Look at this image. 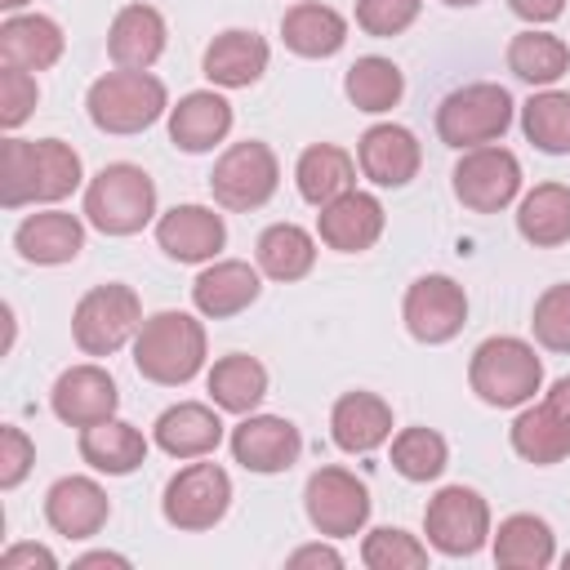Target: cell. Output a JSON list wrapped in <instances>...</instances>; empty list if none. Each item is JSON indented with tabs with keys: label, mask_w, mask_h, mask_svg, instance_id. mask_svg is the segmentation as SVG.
Listing matches in <instances>:
<instances>
[{
	"label": "cell",
	"mask_w": 570,
	"mask_h": 570,
	"mask_svg": "<svg viewBox=\"0 0 570 570\" xmlns=\"http://www.w3.org/2000/svg\"><path fill=\"white\" fill-rule=\"evenodd\" d=\"M80 156L62 138H4L0 142V205H53L80 187Z\"/></svg>",
	"instance_id": "6da1fadb"
},
{
	"label": "cell",
	"mask_w": 570,
	"mask_h": 570,
	"mask_svg": "<svg viewBox=\"0 0 570 570\" xmlns=\"http://www.w3.org/2000/svg\"><path fill=\"white\" fill-rule=\"evenodd\" d=\"M205 365V325L191 312H156L134 334V370L147 383L183 387Z\"/></svg>",
	"instance_id": "7a4b0ae2"
},
{
	"label": "cell",
	"mask_w": 570,
	"mask_h": 570,
	"mask_svg": "<svg viewBox=\"0 0 570 570\" xmlns=\"http://www.w3.org/2000/svg\"><path fill=\"white\" fill-rule=\"evenodd\" d=\"M468 383H472V392H476L485 405H494V410H517V405H530L534 392L543 387V361L534 356V347H530L525 338L494 334V338H485V343L472 352Z\"/></svg>",
	"instance_id": "3957f363"
},
{
	"label": "cell",
	"mask_w": 570,
	"mask_h": 570,
	"mask_svg": "<svg viewBox=\"0 0 570 570\" xmlns=\"http://www.w3.org/2000/svg\"><path fill=\"white\" fill-rule=\"evenodd\" d=\"M151 214H156V183L147 178V169L129 160L102 165L85 187V218L102 236H134L151 223Z\"/></svg>",
	"instance_id": "277c9868"
},
{
	"label": "cell",
	"mask_w": 570,
	"mask_h": 570,
	"mask_svg": "<svg viewBox=\"0 0 570 570\" xmlns=\"http://www.w3.org/2000/svg\"><path fill=\"white\" fill-rule=\"evenodd\" d=\"M85 107H89V120L102 134H142L165 116L169 94L151 71L116 67V71H107L89 85Z\"/></svg>",
	"instance_id": "5b68a950"
},
{
	"label": "cell",
	"mask_w": 570,
	"mask_h": 570,
	"mask_svg": "<svg viewBox=\"0 0 570 570\" xmlns=\"http://www.w3.org/2000/svg\"><path fill=\"white\" fill-rule=\"evenodd\" d=\"M512 125V94L503 85H463L454 94L441 98L436 107V134L445 147H485V142H499Z\"/></svg>",
	"instance_id": "8992f818"
},
{
	"label": "cell",
	"mask_w": 570,
	"mask_h": 570,
	"mask_svg": "<svg viewBox=\"0 0 570 570\" xmlns=\"http://www.w3.org/2000/svg\"><path fill=\"white\" fill-rule=\"evenodd\" d=\"M142 325V303L129 285L120 281H107V285H94L76 312H71V338L85 356H111L120 352Z\"/></svg>",
	"instance_id": "52a82bcc"
},
{
	"label": "cell",
	"mask_w": 570,
	"mask_h": 570,
	"mask_svg": "<svg viewBox=\"0 0 570 570\" xmlns=\"http://www.w3.org/2000/svg\"><path fill=\"white\" fill-rule=\"evenodd\" d=\"M276 183H281V165H276V151L258 138H245V142H232L218 160H214V174H209V191L223 209H236V214H249L258 205H267L276 196Z\"/></svg>",
	"instance_id": "ba28073f"
},
{
	"label": "cell",
	"mask_w": 570,
	"mask_h": 570,
	"mask_svg": "<svg viewBox=\"0 0 570 570\" xmlns=\"http://www.w3.org/2000/svg\"><path fill=\"white\" fill-rule=\"evenodd\" d=\"M423 534L445 557H472L490 539V503L468 485H445L423 508Z\"/></svg>",
	"instance_id": "9c48e42d"
},
{
	"label": "cell",
	"mask_w": 570,
	"mask_h": 570,
	"mask_svg": "<svg viewBox=\"0 0 570 570\" xmlns=\"http://www.w3.org/2000/svg\"><path fill=\"white\" fill-rule=\"evenodd\" d=\"M232 508V476L218 463H187L169 476L160 512L174 530H214Z\"/></svg>",
	"instance_id": "30bf717a"
},
{
	"label": "cell",
	"mask_w": 570,
	"mask_h": 570,
	"mask_svg": "<svg viewBox=\"0 0 570 570\" xmlns=\"http://www.w3.org/2000/svg\"><path fill=\"white\" fill-rule=\"evenodd\" d=\"M303 508L325 539H347L370 521V490L347 468H316L303 485Z\"/></svg>",
	"instance_id": "8fae6325"
},
{
	"label": "cell",
	"mask_w": 570,
	"mask_h": 570,
	"mask_svg": "<svg viewBox=\"0 0 570 570\" xmlns=\"http://www.w3.org/2000/svg\"><path fill=\"white\" fill-rule=\"evenodd\" d=\"M521 191V160L508 147H468L454 165V196L472 214H499Z\"/></svg>",
	"instance_id": "7c38bea8"
},
{
	"label": "cell",
	"mask_w": 570,
	"mask_h": 570,
	"mask_svg": "<svg viewBox=\"0 0 570 570\" xmlns=\"http://www.w3.org/2000/svg\"><path fill=\"white\" fill-rule=\"evenodd\" d=\"M401 316L419 343H450L468 321V294L450 276H419L405 289Z\"/></svg>",
	"instance_id": "4fadbf2b"
},
{
	"label": "cell",
	"mask_w": 570,
	"mask_h": 570,
	"mask_svg": "<svg viewBox=\"0 0 570 570\" xmlns=\"http://www.w3.org/2000/svg\"><path fill=\"white\" fill-rule=\"evenodd\" d=\"M303 454V436L289 419L281 414H245L236 428H232V459L245 468V472H289Z\"/></svg>",
	"instance_id": "5bb4252c"
},
{
	"label": "cell",
	"mask_w": 570,
	"mask_h": 570,
	"mask_svg": "<svg viewBox=\"0 0 570 570\" xmlns=\"http://www.w3.org/2000/svg\"><path fill=\"white\" fill-rule=\"evenodd\" d=\"M49 405L67 428H89V423H102V419L116 414L120 392H116V379L102 365H71V370L58 374V383L49 392Z\"/></svg>",
	"instance_id": "9a60e30c"
},
{
	"label": "cell",
	"mask_w": 570,
	"mask_h": 570,
	"mask_svg": "<svg viewBox=\"0 0 570 570\" xmlns=\"http://www.w3.org/2000/svg\"><path fill=\"white\" fill-rule=\"evenodd\" d=\"M356 165L361 174L374 183V187H405L419 165H423V151H419V138L405 129V125H370L356 142Z\"/></svg>",
	"instance_id": "2e32d148"
},
{
	"label": "cell",
	"mask_w": 570,
	"mask_h": 570,
	"mask_svg": "<svg viewBox=\"0 0 570 570\" xmlns=\"http://www.w3.org/2000/svg\"><path fill=\"white\" fill-rule=\"evenodd\" d=\"M156 245L174 263H209L227 245L223 214H214L209 205H174L156 218Z\"/></svg>",
	"instance_id": "e0dca14e"
},
{
	"label": "cell",
	"mask_w": 570,
	"mask_h": 570,
	"mask_svg": "<svg viewBox=\"0 0 570 570\" xmlns=\"http://www.w3.org/2000/svg\"><path fill=\"white\" fill-rule=\"evenodd\" d=\"M383 223H387V214H383L379 196L356 191V187L343 191L338 200L321 205V214H316L321 240H325L330 249H338V254H361V249H370V245L383 236Z\"/></svg>",
	"instance_id": "ac0fdd59"
},
{
	"label": "cell",
	"mask_w": 570,
	"mask_h": 570,
	"mask_svg": "<svg viewBox=\"0 0 570 570\" xmlns=\"http://www.w3.org/2000/svg\"><path fill=\"white\" fill-rule=\"evenodd\" d=\"M107 517H111V503L94 476H62L45 494V521L62 539H89L107 525Z\"/></svg>",
	"instance_id": "d6986e66"
},
{
	"label": "cell",
	"mask_w": 570,
	"mask_h": 570,
	"mask_svg": "<svg viewBox=\"0 0 570 570\" xmlns=\"http://www.w3.org/2000/svg\"><path fill=\"white\" fill-rule=\"evenodd\" d=\"M258 294H263L258 267H249L245 258H218V263H209V267L191 281V303H196V312L209 316V321H227V316L245 312Z\"/></svg>",
	"instance_id": "ffe728a7"
},
{
	"label": "cell",
	"mask_w": 570,
	"mask_h": 570,
	"mask_svg": "<svg viewBox=\"0 0 570 570\" xmlns=\"http://www.w3.org/2000/svg\"><path fill=\"white\" fill-rule=\"evenodd\" d=\"M13 249L36 263V267H58L71 263L85 249V223L67 209H45V214H27L13 232Z\"/></svg>",
	"instance_id": "44dd1931"
},
{
	"label": "cell",
	"mask_w": 570,
	"mask_h": 570,
	"mask_svg": "<svg viewBox=\"0 0 570 570\" xmlns=\"http://www.w3.org/2000/svg\"><path fill=\"white\" fill-rule=\"evenodd\" d=\"M232 129V102L214 89H196L187 98H178V107H169V142L178 151H214Z\"/></svg>",
	"instance_id": "7402d4cb"
},
{
	"label": "cell",
	"mask_w": 570,
	"mask_h": 570,
	"mask_svg": "<svg viewBox=\"0 0 570 570\" xmlns=\"http://www.w3.org/2000/svg\"><path fill=\"white\" fill-rule=\"evenodd\" d=\"M330 436L347 454H370L392 436V405L374 392H343L330 410Z\"/></svg>",
	"instance_id": "603a6c76"
},
{
	"label": "cell",
	"mask_w": 570,
	"mask_h": 570,
	"mask_svg": "<svg viewBox=\"0 0 570 570\" xmlns=\"http://www.w3.org/2000/svg\"><path fill=\"white\" fill-rule=\"evenodd\" d=\"M156 445L169 454V459H205L218 450L223 441V419L214 405H200V401H178L169 405L160 419H156Z\"/></svg>",
	"instance_id": "cb8c5ba5"
},
{
	"label": "cell",
	"mask_w": 570,
	"mask_h": 570,
	"mask_svg": "<svg viewBox=\"0 0 570 570\" xmlns=\"http://www.w3.org/2000/svg\"><path fill=\"white\" fill-rule=\"evenodd\" d=\"M107 53H111L116 67L147 71V67L165 53V18H160L151 4H125V9L111 18Z\"/></svg>",
	"instance_id": "d4e9b609"
},
{
	"label": "cell",
	"mask_w": 570,
	"mask_h": 570,
	"mask_svg": "<svg viewBox=\"0 0 570 570\" xmlns=\"http://www.w3.org/2000/svg\"><path fill=\"white\" fill-rule=\"evenodd\" d=\"M0 58L4 67L45 71L62 58V27L45 13H9L0 22Z\"/></svg>",
	"instance_id": "484cf974"
},
{
	"label": "cell",
	"mask_w": 570,
	"mask_h": 570,
	"mask_svg": "<svg viewBox=\"0 0 570 570\" xmlns=\"http://www.w3.org/2000/svg\"><path fill=\"white\" fill-rule=\"evenodd\" d=\"M267 71V40L258 31H223L205 49V76L218 89H249Z\"/></svg>",
	"instance_id": "4316f807"
},
{
	"label": "cell",
	"mask_w": 570,
	"mask_h": 570,
	"mask_svg": "<svg viewBox=\"0 0 570 570\" xmlns=\"http://www.w3.org/2000/svg\"><path fill=\"white\" fill-rule=\"evenodd\" d=\"M80 459L94 468V472H107V476H129L134 468H142L147 459V436L125 423V419H102V423H89L80 428Z\"/></svg>",
	"instance_id": "83f0119b"
},
{
	"label": "cell",
	"mask_w": 570,
	"mask_h": 570,
	"mask_svg": "<svg viewBox=\"0 0 570 570\" xmlns=\"http://www.w3.org/2000/svg\"><path fill=\"white\" fill-rule=\"evenodd\" d=\"M281 40L285 49H294L298 58H334L347 40V22L338 9L316 4V0H298L285 9L281 18Z\"/></svg>",
	"instance_id": "f1b7e54d"
},
{
	"label": "cell",
	"mask_w": 570,
	"mask_h": 570,
	"mask_svg": "<svg viewBox=\"0 0 570 570\" xmlns=\"http://www.w3.org/2000/svg\"><path fill=\"white\" fill-rule=\"evenodd\" d=\"M508 441L525 463L552 468V463H561L570 454V423L548 401L543 405H521V414L508 428Z\"/></svg>",
	"instance_id": "f546056e"
},
{
	"label": "cell",
	"mask_w": 570,
	"mask_h": 570,
	"mask_svg": "<svg viewBox=\"0 0 570 570\" xmlns=\"http://www.w3.org/2000/svg\"><path fill=\"white\" fill-rule=\"evenodd\" d=\"M294 178H298V196L321 209V205L338 200L343 191H352L356 165H352V156H347L343 147H334V142H312V147L298 156Z\"/></svg>",
	"instance_id": "4dcf8cb0"
},
{
	"label": "cell",
	"mask_w": 570,
	"mask_h": 570,
	"mask_svg": "<svg viewBox=\"0 0 570 570\" xmlns=\"http://www.w3.org/2000/svg\"><path fill=\"white\" fill-rule=\"evenodd\" d=\"M557 543H552V525L534 512H517L508 521H499L494 530V561L503 570H543L552 566Z\"/></svg>",
	"instance_id": "1f68e13d"
},
{
	"label": "cell",
	"mask_w": 570,
	"mask_h": 570,
	"mask_svg": "<svg viewBox=\"0 0 570 570\" xmlns=\"http://www.w3.org/2000/svg\"><path fill=\"white\" fill-rule=\"evenodd\" d=\"M517 232L539 249L566 245L570 240V187L539 183L534 191H525L517 205Z\"/></svg>",
	"instance_id": "d6a6232c"
},
{
	"label": "cell",
	"mask_w": 570,
	"mask_h": 570,
	"mask_svg": "<svg viewBox=\"0 0 570 570\" xmlns=\"http://www.w3.org/2000/svg\"><path fill=\"white\" fill-rule=\"evenodd\" d=\"M254 254H258V272H263V276L289 285V281H303V276L312 272V263H316V240H312V232H303L298 223H272V227L258 236Z\"/></svg>",
	"instance_id": "836d02e7"
},
{
	"label": "cell",
	"mask_w": 570,
	"mask_h": 570,
	"mask_svg": "<svg viewBox=\"0 0 570 570\" xmlns=\"http://www.w3.org/2000/svg\"><path fill=\"white\" fill-rule=\"evenodd\" d=\"M209 396L227 414H254L258 401L267 396V370L254 356L232 352V356L214 361V370H209Z\"/></svg>",
	"instance_id": "e575fe53"
},
{
	"label": "cell",
	"mask_w": 570,
	"mask_h": 570,
	"mask_svg": "<svg viewBox=\"0 0 570 570\" xmlns=\"http://www.w3.org/2000/svg\"><path fill=\"white\" fill-rule=\"evenodd\" d=\"M508 71L525 85H557L566 71H570V49L552 36V31H517L512 45H508Z\"/></svg>",
	"instance_id": "d590c367"
},
{
	"label": "cell",
	"mask_w": 570,
	"mask_h": 570,
	"mask_svg": "<svg viewBox=\"0 0 570 570\" xmlns=\"http://www.w3.org/2000/svg\"><path fill=\"white\" fill-rule=\"evenodd\" d=\"M343 94H347V102H352L356 111L379 116V111H392V107L401 102V94H405V76H401V67H396L392 58L370 53V58H356V62L347 67V76H343Z\"/></svg>",
	"instance_id": "8d00e7d4"
},
{
	"label": "cell",
	"mask_w": 570,
	"mask_h": 570,
	"mask_svg": "<svg viewBox=\"0 0 570 570\" xmlns=\"http://www.w3.org/2000/svg\"><path fill=\"white\" fill-rule=\"evenodd\" d=\"M521 129L525 138L548 151V156H566L570 151V94L566 89H539L525 98L521 107Z\"/></svg>",
	"instance_id": "74e56055"
},
{
	"label": "cell",
	"mask_w": 570,
	"mask_h": 570,
	"mask_svg": "<svg viewBox=\"0 0 570 570\" xmlns=\"http://www.w3.org/2000/svg\"><path fill=\"white\" fill-rule=\"evenodd\" d=\"M450 463V445L432 428H401L392 436V468L405 481H436Z\"/></svg>",
	"instance_id": "f35d334b"
},
{
	"label": "cell",
	"mask_w": 570,
	"mask_h": 570,
	"mask_svg": "<svg viewBox=\"0 0 570 570\" xmlns=\"http://www.w3.org/2000/svg\"><path fill=\"white\" fill-rule=\"evenodd\" d=\"M361 561L370 570H419V566H428V548L414 534L396 530V525H379V530L365 534Z\"/></svg>",
	"instance_id": "ab89813d"
},
{
	"label": "cell",
	"mask_w": 570,
	"mask_h": 570,
	"mask_svg": "<svg viewBox=\"0 0 570 570\" xmlns=\"http://www.w3.org/2000/svg\"><path fill=\"white\" fill-rule=\"evenodd\" d=\"M530 325L548 352H570V285H548L534 303Z\"/></svg>",
	"instance_id": "60d3db41"
},
{
	"label": "cell",
	"mask_w": 570,
	"mask_h": 570,
	"mask_svg": "<svg viewBox=\"0 0 570 570\" xmlns=\"http://www.w3.org/2000/svg\"><path fill=\"white\" fill-rule=\"evenodd\" d=\"M419 9L423 0H356V27L365 36L387 40V36H401L419 18Z\"/></svg>",
	"instance_id": "b9f144b4"
},
{
	"label": "cell",
	"mask_w": 570,
	"mask_h": 570,
	"mask_svg": "<svg viewBox=\"0 0 570 570\" xmlns=\"http://www.w3.org/2000/svg\"><path fill=\"white\" fill-rule=\"evenodd\" d=\"M36 98H40V85H36L31 71H22V67H0V125H4V129H18V125L31 116Z\"/></svg>",
	"instance_id": "7bdbcfd3"
},
{
	"label": "cell",
	"mask_w": 570,
	"mask_h": 570,
	"mask_svg": "<svg viewBox=\"0 0 570 570\" xmlns=\"http://www.w3.org/2000/svg\"><path fill=\"white\" fill-rule=\"evenodd\" d=\"M31 463H36L31 436H27L22 428L4 423V428H0V490H13V485L31 472Z\"/></svg>",
	"instance_id": "ee69618b"
},
{
	"label": "cell",
	"mask_w": 570,
	"mask_h": 570,
	"mask_svg": "<svg viewBox=\"0 0 570 570\" xmlns=\"http://www.w3.org/2000/svg\"><path fill=\"white\" fill-rule=\"evenodd\" d=\"M27 566H31V570H36V566H40V570H53L58 557H53L49 548H40V543H13V548L0 557V570H27Z\"/></svg>",
	"instance_id": "f6af8a7d"
},
{
	"label": "cell",
	"mask_w": 570,
	"mask_h": 570,
	"mask_svg": "<svg viewBox=\"0 0 570 570\" xmlns=\"http://www.w3.org/2000/svg\"><path fill=\"white\" fill-rule=\"evenodd\" d=\"M508 9L517 13V18H525V22H552V18H561V9H566V0H508Z\"/></svg>",
	"instance_id": "bcb514c9"
},
{
	"label": "cell",
	"mask_w": 570,
	"mask_h": 570,
	"mask_svg": "<svg viewBox=\"0 0 570 570\" xmlns=\"http://www.w3.org/2000/svg\"><path fill=\"white\" fill-rule=\"evenodd\" d=\"M289 566H294V570H298V566H330V570H338L343 557H338L330 543H307V548H294V552H289Z\"/></svg>",
	"instance_id": "7dc6e473"
},
{
	"label": "cell",
	"mask_w": 570,
	"mask_h": 570,
	"mask_svg": "<svg viewBox=\"0 0 570 570\" xmlns=\"http://www.w3.org/2000/svg\"><path fill=\"white\" fill-rule=\"evenodd\" d=\"M548 405L570 423V374H561L557 383H552V392H548Z\"/></svg>",
	"instance_id": "c3c4849f"
},
{
	"label": "cell",
	"mask_w": 570,
	"mask_h": 570,
	"mask_svg": "<svg viewBox=\"0 0 570 570\" xmlns=\"http://www.w3.org/2000/svg\"><path fill=\"white\" fill-rule=\"evenodd\" d=\"M94 566H116V570H129V557H120V552H89V557H80V561H76V570H94Z\"/></svg>",
	"instance_id": "681fc988"
},
{
	"label": "cell",
	"mask_w": 570,
	"mask_h": 570,
	"mask_svg": "<svg viewBox=\"0 0 570 570\" xmlns=\"http://www.w3.org/2000/svg\"><path fill=\"white\" fill-rule=\"evenodd\" d=\"M22 4H27V0H0V9H9V13H13V9H22Z\"/></svg>",
	"instance_id": "f907efd6"
},
{
	"label": "cell",
	"mask_w": 570,
	"mask_h": 570,
	"mask_svg": "<svg viewBox=\"0 0 570 570\" xmlns=\"http://www.w3.org/2000/svg\"><path fill=\"white\" fill-rule=\"evenodd\" d=\"M445 4H454V9H468V4H481V0H445Z\"/></svg>",
	"instance_id": "816d5d0a"
},
{
	"label": "cell",
	"mask_w": 570,
	"mask_h": 570,
	"mask_svg": "<svg viewBox=\"0 0 570 570\" xmlns=\"http://www.w3.org/2000/svg\"><path fill=\"white\" fill-rule=\"evenodd\" d=\"M561 566H566V570H570V552H566V557H561Z\"/></svg>",
	"instance_id": "f5cc1de1"
}]
</instances>
